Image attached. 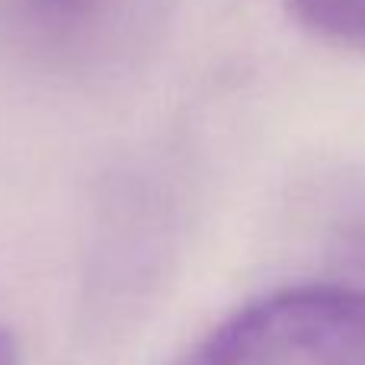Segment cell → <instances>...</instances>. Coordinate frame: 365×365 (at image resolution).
<instances>
[{
  "instance_id": "obj_1",
  "label": "cell",
  "mask_w": 365,
  "mask_h": 365,
  "mask_svg": "<svg viewBox=\"0 0 365 365\" xmlns=\"http://www.w3.org/2000/svg\"><path fill=\"white\" fill-rule=\"evenodd\" d=\"M182 365H365V292L279 289L227 317Z\"/></svg>"
},
{
  "instance_id": "obj_2",
  "label": "cell",
  "mask_w": 365,
  "mask_h": 365,
  "mask_svg": "<svg viewBox=\"0 0 365 365\" xmlns=\"http://www.w3.org/2000/svg\"><path fill=\"white\" fill-rule=\"evenodd\" d=\"M154 0H0V38L51 68L93 64L141 26Z\"/></svg>"
},
{
  "instance_id": "obj_3",
  "label": "cell",
  "mask_w": 365,
  "mask_h": 365,
  "mask_svg": "<svg viewBox=\"0 0 365 365\" xmlns=\"http://www.w3.org/2000/svg\"><path fill=\"white\" fill-rule=\"evenodd\" d=\"M285 10L321 42L365 51V0H285Z\"/></svg>"
},
{
  "instance_id": "obj_4",
  "label": "cell",
  "mask_w": 365,
  "mask_h": 365,
  "mask_svg": "<svg viewBox=\"0 0 365 365\" xmlns=\"http://www.w3.org/2000/svg\"><path fill=\"white\" fill-rule=\"evenodd\" d=\"M0 365H19V349L6 330H0Z\"/></svg>"
}]
</instances>
